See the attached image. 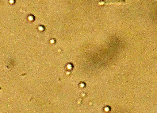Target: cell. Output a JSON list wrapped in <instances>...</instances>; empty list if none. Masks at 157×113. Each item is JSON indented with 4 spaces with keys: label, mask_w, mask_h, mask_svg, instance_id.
I'll return each instance as SVG.
<instances>
[{
    "label": "cell",
    "mask_w": 157,
    "mask_h": 113,
    "mask_svg": "<svg viewBox=\"0 0 157 113\" xmlns=\"http://www.w3.org/2000/svg\"><path fill=\"white\" fill-rule=\"evenodd\" d=\"M125 2L124 0H101L99 3L102 5H108L117 3H124Z\"/></svg>",
    "instance_id": "1"
}]
</instances>
